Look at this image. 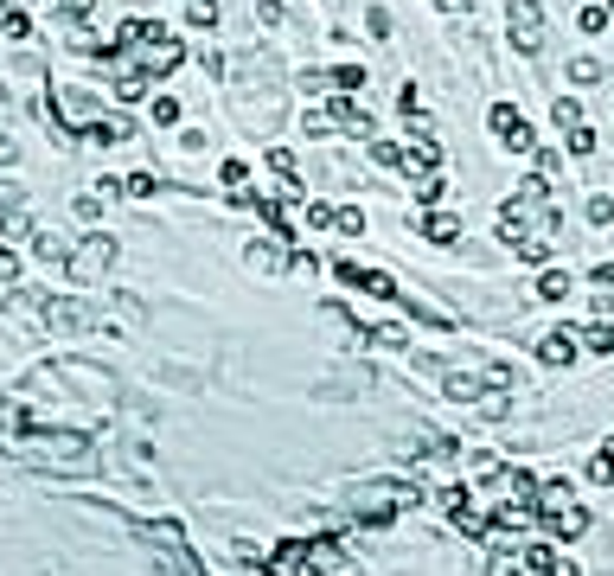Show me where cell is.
<instances>
[{"label": "cell", "instance_id": "1", "mask_svg": "<svg viewBox=\"0 0 614 576\" xmlns=\"http://www.w3.org/2000/svg\"><path fill=\"white\" fill-rule=\"evenodd\" d=\"M417 487H403V480H371V487H359L353 493V513H359V525H390L397 513H409L417 506Z\"/></svg>", "mask_w": 614, "mask_h": 576}, {"label": "cell", "instance_id": "2", "mask_svg": "<svg viewBox=\"0 0 614 576\" xmlns=\"http://www.w3.org/2000/svg\"><path fill=\"white\" fill-rule=\"evenodd\" d=\"M487 128L499 135V148H512V154H531V148H537L531 122H525V116H518L512 103H493V109H487Z\"/></svg>", "mask_w": 614, "mask_h": 576}, {"label": "cell", "instance_id": "3", "mask_svg": "<svg viewBox=\"0 0 614 576\" xmlns=\"http://www.w3.org/2000/svg\"><path fill=\"white\" fill-rule=\"evenodd\" d=\"M333 275L346 282V288H359V295H371V302H397V295H403V288H397L384 269H359L353 256H339V263H333Z\"/></svg>", "mask_w": 614, "mask_h": 576}, {"label": "cell", "instance_id": "4", "mask_svg": "<svg viewBox=\"0 0 614 576\" xmlns=\"http://www.w3.org/2000/svg\"><path fill=\"white\" fill-rule=\"evenodd\" d=\"M506 26H512V45L518 51H537L544 45V7H537V0H506Z\"/></svg>", "mask_w": 614, "mask_h": 576}, {"label": "cell", "instance_id": "5", "mask_svg": "<svg viewBox=\"0 0 614 576\" xmlns=\"http://www.w3.org/2000/svg\"><path fill=\"white\" fill-rule=\"evenodd\" d=\"M576 352H582V333H576L570 321L537 339V358H544V366H576Z\"/></svg>", "mask_w": 614, "mask_h": 576}, {"label": "cell", "instance_id": "6", "mask_svg": "<svg viewBox=\"0 0 614 576\" xmlns=\"http://www.w3.org/2000/svg\"><path fill=\"white\" fill-rule=\"evenodd\" d=\"M537 525L551 532V538H582V532H589V513L576 506V499H564L557 513H537Z\"/></svg>", "mask_w": 614, "mask_h": 576}, {"label": "cell", "instance_id": "7", "mask_svg": "<svg viewBox=\"0 0 614 576\" xmlns=\"http://www.w3.org/2000/svg\"><path fill=\"white\" fill-rule=\"evenodd\" d=\"M109 256H115V244H109V237H90L84 250H71L64 263H71V275H78V282H90L96 269H109Z\"/></svg>", "mask_w": 614, "mask_h": 576}, {"label": "cell", "instance_id": "8", "mask_svg": "<svg viewBox=\"0 0 614 576\" xmlns=\"http://www.w3.org/2000/svg\"><path fill=\"white\" fill-rule=\"evenodd\" d=\"M45 327L51 333H78V327H96V314L78 308V302H45Z\"/></svg>", "mask_w": 614, "mask_h": 576}, {"label": "cell", "instance_id": "9", "mask_svg": "<svg viewBox=\"0 0 614 576\" xmlns=\"http://www.w3.org/2000/svg\"><path fill=\"white\" fill-rule=\"evenodd\" d=\"M525 576H576V563L557 557L551 544H525Z\"/></svg>", "mask_w": 614, "mask_h": 576}, {"label": "cell", "instance_id": "10", "mask_svg": "<svg viewBox=\"0 0 614 576\" xmlns=\"http://www.w3.org/2000/svg\"><path fill=\"white\" fill-rule=\"evenodd\" d=\"M417 231H423L429 244H461V211H423Z\"/></svg>", "mask_w": 614, "mask_h": 576}, {"label": "cell", "instance_id": "11", "mask_svg": "<svg viewBox=\"0 0 614 576\" xmlns=\"http://www.w3.org/2000/svg\"><path fill=\"white\" fill-rule=\"evenodd\" d=\"M570 269H557V263H544V275H537V302H570Z\"/></svg>", "mask_w": 614, "mask_h": 576}, {"label": "cell", "instance_id": "12", "mask_svg": "<svg viewBox=\"0 0 614 576\" xmlns=\"http://www.w3.org/2000/svg\"><path fill=\"white\" fill-rule=\"evenodd\" d=\"M243 263H250V269H262V275H282V269H289V250H276V244H250V250H243Z\"/></svg>", "mask_w": 614, "mask_h": 576}, {"label": "cell", "instance_id": "13", "mask_svg": "<svg viewBox=\"0 0 614 576\" xmlns=\"http://www.w3.org/2000/svg\"><path fill=\"white\" fill-rule=\"evenodd\" d=\"M442 397H454V404H481V378H467V372H442Z\"/></svg>", "mask_w": 614, "mask_h": 576}, {"label": "cell", "instance_id": "14", "mask_svg": "<svg viewBox=\"0 0 614 576\" xmlns=\"http://www.w3.org/2000/svg\"><path fill=\"white\" fill-rule=\"evenodd\" d=\"M84 135H90V141H96V148H109V141H128V135H134V128H128V122H122V116H96V122H90V128H84Z\"/></svg>", "mask_w": 614, "mask_h": 576}, {"label": "cell", "instance_id": "15", "mask_svg": "<svg viewBox=\"0 0 614 576\" xmlns=\"http://www.w3.org/2000/svg\"><path fill=\"white\" fill-rule=\"evenodd\" d=\"M499 493H506V499H525V506H537V480H531L525 468H512V474H499Z\"/></svg>", "mask_w": 614, "mask_h": 576}, {"label": "cell", "instance_id": "16", "mask_svg": "<svg viewBox=\"0 0 614 576\" xmlns=\"http://www.w3.org/2000/svg\"><path fill=\"white\" fill-rule=\"evenodd\" d=\"M409 192H417V205H442L448 180H442V173H417V180H409Z\"/></svg>", "mask_w": 614, "mask_h": 576}, {"label": "cell", "instance_id": "17", "mask_svg": "<svg viewBox=\"0 0 614 576\" xmlns=\"http://www.w3.org/2000/svg\"><path fill=\"white\" fill-rule=\"evenodd\" d=\"M179 7H186V20H192L198 33H212V26H218V0H179Z\"/></svg>", "mask_w": 614, "mask_h": 576}, {"label": "cell", "instance_id": "18", "mask_svg": "<svg viewBox=\"0 0 614 576\" xmlns=\"http://www.w3.org/2000/svg\"><path fill=\"white\" fill-rule=\"evenodd\" d=\"M582 352H614V321H595V327H582Z\"/></svg>", "mask_w": 614, "mask_h": 576}, {"label": "cell", "instance_id": "19", "mask_svg": "<svg viewBox=\"0 0 614 576\" xmlns=\"http://www.w3.org/2000/svg\"><path fill=\"white\" fill-rule=\"evenodd\" d=\"M551 122H557V128H582V103H576V97H557V103H551Z\"/></svg>", "mask_w": 614, "mask_h": 576}, {"label": "cell", "instance_id": "20", "mask_svg": "<svg viewBox=\"0 0 614 576\" xmlns=\"http://www.w3.org/2000/svg\"><path fill=\"white\" fill-rule=\"evenodd\" d=\"M0 39H32V20L20 7H7V14H0Z\"/></svg>", "mask_w": 614, "mask_h": 576}, {"label": "cell", "instance_id": "21", "mask_svg": "<svg viewBox=\"0 0 614 576\" xmlns=\"http://www.w3.org/2000/svg\"><path fill=\"white\" fill-rule=\"evenodd\" d=\"M467 474H473V480H499V455H493V449L467 455Z\"/></svg>", "mask_w": 614, "mask_h": 576}, {"label": "cell", "instance_id": "22", "mask_svg": "<svg viewBox=\"0 0 614 576\" xmlns=\"http://www.w3.org/2000/svg\"><path fill=\"white\" fill-rule=\"evenodd\" d=\"M487 576H525V557H512V551H493V557H487Z\"/></svg>", "mask_w": 614, "mask_h": 576}, {"label": "cell", "instance_id": "23", "mask_svg": "<svg viewBox=\"0 0 614 576\" xmlns=\"http://www.w3.org/2000/svg\"><path fill=\"white\" fill-rule=\"evenodd\" d=\"M359 84H365V64H339V70H333V90H346V97H353Z\"/></svg>", "mask_w": 614, "mask_h": 576}, {"label": "cell", "instance_id": "24", "mask_svg": "<svg viewBox=\"0 0 614 576\" xmlns=\"http://www.w3.org/2000/svg\"><path fill=\"white\" fill-rule=\"evenodd\" d=\"M582 218H589V225H608V218H614V199H608V192H595V199L582 205Z\"/></svg>", "mask_w": 614, "mask_h": 576}, {"label": "cell", "instance_id": "25", "mask_svg": "<svg viewBox=\"0 0 614 576\" xmlns=\"http://www.w3.org/2000/svg\"><path fill=\"white\" fill-rule=\"evenodd\" d=\"M589 480H595V487H614V455H608V449L589 461Z\"/></svg>", "mask_w": 614, "mask_h": 576}, {"label": "cell", "instance_id": "26", "mask_svg": "<svg viewBox=\"0 0 614 576\" xmlns=\"http://www.w3.org/2000/svg\"><path fill=\"white\" fill-rule=\"evenodd\" d=\"M570 84H601V64H595V58H576V64H570Z\"/></svg>", "mask_w": 614, "mask_h": 576}, {"label": "cell", "instance_id": "27", "mask_svg": "<svg viewBox=\"0 0 614 576\" xmlns=\"http://www.w3.org/2000/svg\"><path fill=\"white\" fill-rule=\"evenodd\" d=\"M371 161L378 167H403V148H397V141H371Z\"/></svg>", "mask_w": 614, "mask_h": 576}, {"label": "cell", "instance_id": "28", "mask_svg": "<svg viewBox=\"0 0 614 576\" xmlns=\"http://www.w3.org/2000/svg\"><path fill=\"white\" fill-rule=\"evenodd\" d=\"M339 231H346V237H365V211L346 205V211H339Z\"/></svg>", "mask_w": 614, "mask_h": 576}, {"label": "cell", "instance_id": "29", "mask_svg": "<svg viewBox=\"0 0 614 576\" xmlns=\"http://www.w3.org/2000/svg\"><path fill=\"white\" fill-rule=\"evenodd\" d=\"M307 225H314V231H333L339 211H333V205H307Z\"/></svg>", "mask_w": 614, "mask_h": 576}, {"label": "cell", "instance_id": "30", "mask_svg": "<svg viewBox=\"0 0 614 576\" xmlns=\"http://www.w3.org/2000/svg\"><path fill=\"white\" fill-rule=\"evenodd\" d=\"M122 192H128V199H154V173H134V180H122Z\"/></svg>", "mask_w": 614, "mask_h": 576}, {"label": "cell", "instance_id": "31", "mask_svg": "<svg viewBox=\"0 0 614 576\" xmlns=\"http://www.w3.org/2000/svg\"><path fill=\"white\" fill-rule=\"evenodd\" d=\"M589 282H595V295H614V263H595Z\"/></svg>", "mask_w": 614, "mask_h": 576}, {"label": "cell", "instance_id": "32", "mask_svg": "<svg viewBox=\"0 0 614 576\" xmlns=\"http://www.w3.org/2000/svg\"><path fill=\"white\" fill-rule=\"evenodd\" d=\"M576 26H582V33H608V7H582Z\"/></svg>", "mask_w": 614, "mask_h": 576}, {"label": "cell", "instance_id": "33", "mask_svg": "<svg viewBox=\"0 0 614 576\" xmlns=\"http://www.w3.org/2000/svg\"><path fill=\"white\" fill-rule=\"evenodd\" d=\"M570 154H595V128H570Z\"/></svg>", "mask_w": 614, "mask_h": 576}, {"label": "cell", "instance_id": "34", "mask_svg": "<svg viewBox=\"0 0 614 576\" xmlns=\"http://www.w3.org/2000/svg\"><path fill=\"white\" fill-rule=\"evenodd\" d=\"M0 282H20V256H14L7 244H0Z\"/></svg>", "mask_w": 614, "mask_h": 576}, {"label": "cell", "instance_id": "35", "mask_svg": "<svg viewBox=\"0 0 614 576\" xmlns=\"http://www.w3.org/2000/svg\"><path fill=\"white\" fill-rule=\"evenodd\" d=\"M557 167H564V154H557V148H537V173H544V180H551Z\"/></svg>", "mask_w": 614, "mask_h": 576}, {"label": "cell", "instance_id": "36", "mask_svg": "<svg viewBox=\"0 0 614 576\" xmlns=\"http://www.w3.org/2000/svg\"><path fill=\"white\" fill-rule=\"evenodd\" d=\"M365 26H371V39H390V14H384V7H371V20H365Z\"/></svg>", "mask_w": 614, "mask_h": 576}, {"label": "cell", "instance_id": "37", "mask_svg": "<svg viewBox=\"0 0 614 576\" xmlns=\"http://www.w3.org/2000/svg\"><path fill=\"white\" fill-rule=\"evenodd\" d=\"M154 122H179V103L173 97H154Z\"/></svg>", "mask_w": 614, "mask_h": 576}, {"label": "cell", "instance_id": "38", "mask_svg": "<svg viewBox=\"0 0 614 576\" xmlns=\"http://www.w3.org/2000/svg\"><path fill=\"white\" fill-rule=\"evenodd\" d=\"M435 7H442V14H461V20H467V14H473V0H435Z\"/></svg>", "mask_w": 614, "mask_h": 576}, {"label": "cell", "instance_id": "39", "mask_svg": "<svg viewBox=\"0 0 614 576\" xmlns=\"http://www.w3.org/2000/svg\"><path fill=\"white\" fill-rule=\"evenodd\" d=\"M608 26H614V0H608Z\"/></svg>", "mask_w": 614, "mask_h": 576}, {"label": "cell", "instance_id": "40", "mask_svg": "<svg viewBox=\"0 0 614 576\" xmlns=\"http://www.w3.org/2000/svg\"><path fill=\"white\" fill-rule=\"evenodd\" d=\"M608 455H614V436H608Z\"/></svg>", "mask_w": 614, "mask_h": 576}, {"label": "cell", "instance_id": "41", "mask_svg": "<svg viewBox=\"0 0 614 576\" xmlns=\"http://www.w3.org/2000/svg\"><path fill=\"white\" fill-rule=\"evenodd\" d=\"M32 7H45V0H32Z\"/></svg>", "mask_w": 614, "mask_h": 576}]
</instances>
